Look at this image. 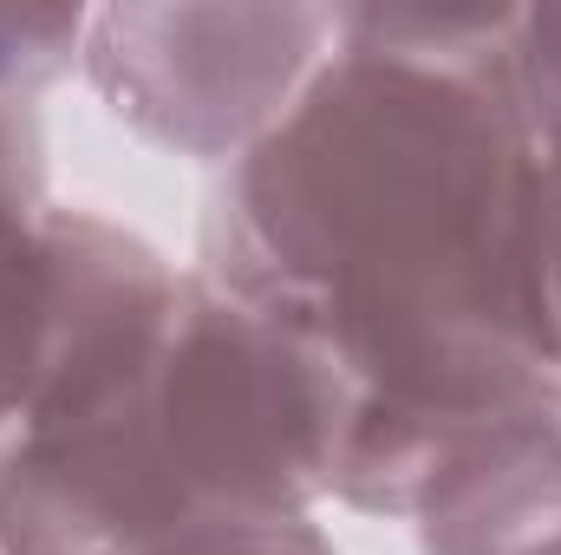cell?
<instances>
[{
  "mask_svg": "<svg viewBox=\"0 0 561 555\" xmlns=\"http://www.w3.org/2000/svg\"><path fill=\"white\" fill-rule=\"evenodd\" d=\"M516 7H340L333 59L222 170L196 275L346 373L333 503L405 523L477 424L561 393L549 163L510 72Z\"/></svg>",
  "mask_w": 561,
  "mask_h": 555,
  "instance_id": "obj_1",
  "label": "cell"
},
{
  "mask_svg": "<svg viewBox=\"0 0 561 555\" xmlns=\"http://www.w3.org/2000/svg\"><path fill=\"white\" fill-rule=\"evenodd\" d=\"M92 7H7L0 0V99L33 105L79 72Z\"/></svg>",
  "mask_w": 561,
  "mask_h": 555,
  "instance_id": "obj_6",
  "label": "cell"
},
{
  "mask_svg": "<svg viewBox=\"0 0 561 555\" xmlns=\"http://www.w3.org/2000/svg\"><path fill=\"white\" fill-rule=\"evenodd\" d=\"M53 209L46 190V125L39 105L0 99V262L33 236V223Z\"/></svg>",
  "mask_w": 561,
  "mask_h": 555,
  "instance_id": "obj_7",
  "label": "cell"
},
{
  "mask_svg": "<svg viewBox=\"0 0 561 555\" xmlns=\"http://www.w3.org/2000/svg\"><path fill=\"white\" fill-rule=\"evenodd\" d=\"M340 7L313 0H112L85 20L79 79L150 150L242 163L333 59Z\"/></svg>",
  "mask_w": 561,
  "mask_h": 555,
  "instance_id": "obj_3",
  "label": "cell"
},
{
  "mask_svg": "<svg viewBox=\"0 0 561 555\" xmlns=\"http://www.w3.org/2000/svg\"><path fill=\"white\" fill-rule=\"evenodd\" d=\"M138 555H340L313 517H255V523H209Z\"/></svg>",
  "mask_w": 561,
  "mask_h": 555,
  "instance_id": "obj_9",
  "label": "cell"
},
{
  "mask_svg": "<svg viewBox=\"0 0 561 555\" xmlns=\"http://www.w3.org/2000/svg\"><path fill=\"white\" fill-rule=\"evenodd\" d=\"M542 555H561V543H556V550H542Z\"/></svg>",
  "mask_w": 561,
  "mask_h": 555,
  "instance_id": "obj_10",
  "label": "cell"
},
{
  "mask_svg": "<svg viewBox=\"0 0 561 555\" xmlns=\"http://www.w3.org/2000/svg\"><path fill=\"white\" fill-rule=\"evenodd\" d=\"M340 424L346 373L327 347L183 269L138 373L0 464V555H138L209 523L313 517Z\"/></svg>",
  "mask_w": 561,
  "mask_h": 555,
  "instance_id": "obj_2",
  "label": "cell"
},
{
  "mask_svg": "<svg viewBox=\"0 0 561 555\" xmlns=\"http://www.w3.org/2000/svg\"><path fill=\"white\" fill-rule=\"evenodd\" d=\"M510 72L542 138L561 144V7H516Z\"/></svg>",
  "mask_w": 561,
  "mask_h": 555,
  "instance_id": "obj_8",
  "label": "cell"
},
{
  "mask_svg": "<svg viewBox=\"0 0 561 555\" xmlns=\"http://www.w3.org/2000/svg\"><path fill=\"white\" fill-rule=\"evenodd\" d=\"M419 555H542L561 543V393L463 431L412 497Z\"/></svg>",
  "mask_w": 561,
  "mask_h": 555,
  "instance_id": "obj_5",
  "label": "cell"
},
{
  "mask_svg": "<svg viewBox=\"0 0 561 555\" xmlns=\"http://www.w3.org/2000/svg\"><path fill=\"white\" fill-rule=\"evenodd\" d=\"M183 269L138 229L53 203L0 262V464L99 412L163 340Z\"/></svg>",
  "mask_w": 561,
  "mask_h": 555,
  "instance_id": "obj_4",
  "label": "cell"
}]
</instances>
